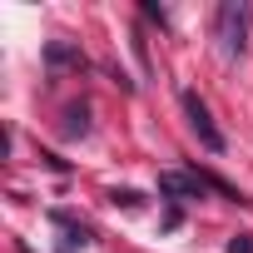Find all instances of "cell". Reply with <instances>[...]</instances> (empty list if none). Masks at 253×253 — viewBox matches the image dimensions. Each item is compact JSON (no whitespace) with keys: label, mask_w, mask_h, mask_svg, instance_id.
<instances>
[{"label":"cell","mask_w":253,"mask_h":253,"mask_svg":"<svg viewBox=\"0 0 253 253\" xmlns=\"http://www.w3.org/2000/svg\"><path fill=\"white\" fill-rule=\"evenodd\" d=\"M248 25H253V5H248V0H223V5L213 10V40H218L223 60H243Z\"/></svg>","instance_id":"obj_1"},{"label":"cell","mask_w":253,"mask_h":253,"mask_svg":"<svg viewBox=\"0 0 253 253\" xmlns=\"http://www.w3.org/2000/svg\"><path fill=\"white\" fill-rule=\"evenodd\" d=\"M179 104H184V119H189V129L199 134V144H204L209 154H223V129L213 124V114H209V104L199 99V89H184Z\"/></svg>","instance_id":"obj_2"},{"label":"cell","mask_w":253,"mask_h":253,"mask_svg":"<svg viewBox=\"0 0 253 253\" xmlns=\"http://www.w3.org/2000/svg\"><path fill=\"white\" fill-rule=\"evenodd\" d=\"M204 174L199 169H189V174H159V194L164 199H174V204H189V199H204Z\"/></svg>","instance_id":"obj_3"},{"label":"cell","mask_w":253,"mask_h":253,"mask_svg":"<svg viewBox=\"0 0 253 253\" xmlns=\"http://www.w3.org/2000/svg\"><path fill=\"white\" fill-rule=\"evenodd\" d=\"M50 223L65 233V238H60V248H65V253H75V248H89V243H94V233H89L84 223H75L65 209H55V213H50Z\"/></svg>","instance_id":"obj_4"},{"label":"cell","mask_w":253,"mask_h":253,"mask_svg":"<svg viewBox=\"0 0 253 253\" xmlns=\"http://www.w3.org/2000/svg\"><path fill=\"white\" fill-rule=\"evenodd\" d=\"M45 65L60 75V70H84V50L80 45H70V40H50L45 45Z\"/></svg>","instance_id":"obj_5"},{"label":"cell","mask_w":253,"mask_h":253,"mask_svg":"<svg viewBox=\"0 0 253 253\" xmlns=\"http://www.w3.org/2000/svg\"><path fill=\"white\" fill-rule=\"evenodd\" d=\"M60 129H65L70 139L89 134V104H70V109H65V124H60Z\"/></svg>","instance_id":"obj_6"},{"label":"cell","mask_w":253,"mask_h":253,"mask_svg":"<svg viewBox=\"0 0 253 253\" xmlns=\"http://www.w3.org/2000/svg\"><path fill=\"white\" fill-rule=\"evenodd\" d=\"M109 204H114V209H139L144 194H139V189H109Z\"/></svg>","instance_id":"obj_7"},{"label":"cell","mask_w":253,"mask_h":253,"mask_svg":"<svg viewBox=\"0 0 253 253\" xmlns=\"http://www.w3.org/2000/svg\"><path fill=\"white\" fill-rule=\"evenodd\" d=\"M139 15H144V20H154V25H169V10H164V5H154V0H144Z\"/></svg>","instance_id":"obj_8"},{"label":"cell","mask_w":253,"mask_h":253,"mask_svg":"<svg viewBox=\"0 0 253 253\" xmlns=\"http://www.w3.org/2000/svg\"><path fill=\"white\" fill-rule=\"evenodd\" d=\"M228 253H253V233H233L228 238Z\"/></svg>","instance_id":"obj_9"}]
</instances>
